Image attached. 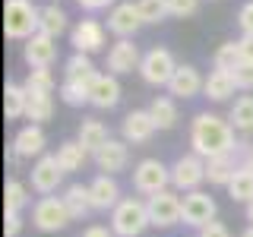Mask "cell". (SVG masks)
I'll list each match as a JSON object with an SVG mask.
<instances>
[{
    "label": "cell",
    "instance_id": "cell-45",
    "mask_svg": "<svg viewBox=\"0 0 253 237\" xmlns=\"http://www.w3.org/2000/svg\"><path fill=\"white\" fill-rule=\"evenodd\" d=\"M237 152H241V164L253 171V142H241V146H237Z\"/></svg>",
    "mask_w": 253,
    "mask_h": 237
},
{
    "label": "cell",
    "instance_id": "cell-33",
    "mask_svg": "<svg viewBox=\"0 0 253 237\" xmlns=\"http://www.w3.org/2000/svg\"><path fill=\"white\" fill-rule=\"evenodd\" d=\"M38 32H44V35H51V38L63 35V32H67V13H63L57 3L42 6V26H38Z\"/></svg>",
    "mask_w": 253,
    "mask_h": 237
},
{
    "label": "cell",
    "instance_id": "cell-3",
    "mask_svg": "<svg viewBox=\"0 0 253 237\" xmlns=\"http://www.w3.org/2000/svg\"><path fill=\"white\" fill-rule=\"evenodd\" d=\"M149 225H152L149 221V205L136 196H124L121 205L111 212V231L117 237H139Z\"/></svg>",
    "mask_w": 253,
    "mask_h": 237
},
{
    "label": "cell",
    "instance_id": "cell-22",
    "mask_svg": "<svg viewBox=\"0 0 253 237\" xmlns=\"http://www.w3.org/2000/svg\"><path fill=\"white\" fill-rule=\"evenodd\" d=\"M234 89H237V82H234V76L228 73V70H212V73L206 76L203 95L209 101H228L234 95Z\"/></svg>",
    "mask_w": 253,
    "mask_h": 237
},
{
    "label": "cell",
    "instance_id": "cell-4",
    "mask_svg": "<svg viewBox=\"0 0 253 237\" xmlns=\"http://www.w3.org/2000/svg\"><path fill=\"white\" fill-rule=\"evenodd\" d=\"M73 221L70 209L63 205V196H42L35 205H32V225L44 234H57Z\"/></svg>",
    "mask_w": 253,
    "mask_h": 237
},
{
    "label": "cell",
    "instance_id": "cell-25",
    "mask_svg": "<svg viewBox=\"0 0 253 237\" xmlns=\"http://www.w3.org/2000/svg\"><path fill=\"white\" fill-rule=\"evenodd\" d=\"M89 155L92 152L79 139H67V142H60V149H57V161H60V168L67 171V174L70 171H79L85 161H89Z\"/></svg>",
    "mask_w": 253,
    "mask_h": 237
},
{
    "label": "cell",
    "instance_id": "cell-34",
    "mask_svg": "<svg viewBox=\"0 0 253 237\" xmlns=\"http://www.w3.org/2000/svg\"><path fill=\"white\" fill-rule=\"evenodd\" d=\"M29 205V190L22 180H6L3 190V212H22Z\"/></svg>",
    "mask_w": 253,
    "mask_h": 237
},
{
    "label": "cell",
    "instance_id": "cell-39",
    "mask_svg": "<svg viewBox=\"0 0 253 237\" xmlns=\"http://www.w3.org/2000/svg\"><path fill=\"white\" fill-rule=\"evenodd\" d=\"M3 234L6 237L22 234V212H3Z\"/></svg>",
    "mask_w": 253,
    "mask_h": 237
},
{
    "label": "cell",
    "instance_id": "cell-17",
    "mask_svg": "<svg viewBox=\"0 0 253 237\" xmlns=\"http://www.w3.org/2000/svg\"><path fill=\"white\" fill-rule=\"evenodd\" d=\"M203 85H206V79L200 76V70L193 63H180L168 82V92H171V98H196L203 92Z\"/></svg>",
    "mask_w": 253,
    "mask_h": 237
},
{
    "label": "cell",
    "instance_id": "cell-38",
    "mask_svg": "<svg viewBox=\"0 0 253 237\" xmlns=\"http://www.w3.org/2000/svg\"><path fill=\"white\" fill-rule=\"evenodd\" d=\"M168 6H171V16L187 19V16H196V10H200V0H168Z\"/></svg>",
    "mask_w": 253,
    "mask_h": 237
},
{
    "label": "cell",
    "instance_id": "cell-35",
    "mask_svg": "<svg viewBox=\"0 0 253 237\" xmlns=\"http://www.w3.org/2000/svg\"><path fill=\"white\" fill-rule=\"evenodd\" d=\"M212 63H215V70H228V73H234L237 67H241V51H237V41H225L215 47V54H212Z\"/></svg>",
    "mask_w": 253,
    "mask_h": 237
},
{
    "label": "cell",
    "instance_id": "cell-13",
    "mask_svg": "<svg viewBox=\"0 0 253 237\" xmlns=\"http://www.w3.org/2000/svg\"><path fill=\"white\" fill-rule=\"evenodd\" d=\"M70 44H73V51L92 57L95 51L105 47V26H101L98 19H79L76 29L70 32Z\"/></svg>",
    "mask_w": 253,
    "mask_h": 237
},
{
    "label": "cell",
    "instance_id": "cell-10",
    "mask_svg": "<svg viewBox=\"0 0 253 237\" xmlns=\"http://www.w3.org/2000/svg\"><path fill=\"white\" fill-rule=\"evenodd\" d=\"M63 174H67V171L60 168L57 155H42L35 164H32V171H29L32 190H35V193H42V196H51L54 190L63 184Z\"/></svg>",
    "mask_w": 253,
    "mask_h": 237
},
{
    "label": "cell",
    "instance_id": "cell-7",
    "mask_svg": "<svg viewBox=\"0 0 253 237\" xmlns=\"http://www.w3.org/2000/svg\"><path fill=\"white\" fill-rule=\"evenodd\" d=\"M203 180H206V158H200L196 152L180 155L171 164V187L177 193H193V190H200Z\"/></svg>",
    "mask_w": 253,
    "mask_h": 237
},
{
    "label": "cell",
    "instance_id": "cell-18",
    "mask_svg": "<svg viewBox=\"0 0 253 237\" xmlns=\"http://www.w3.org/2000/svg\"><path fill=\"white\" fill-rule=\"evenodd\" d=\"M89 193H92V205L95 212H114L121 205V184H117L111 174H98V177L89 184Z\"/></svg>",
    "mask_w": 253,
    "mask_h": 237
},
{
    "label": "cell",
    "instance_id": "cell-48",
    "mask_svg": "<svg viewBox=\"0 0 253 237\" xmlns=\"http://www.w3.org/2000/svg\"><path fill=\"white\" fill-rule=\"evenodd\" d=\"M241 237H253V225H247V228H244V234Z\"/></svg>",
    "mask_w": 253,
    "mask_h": 237
},
{
    "label": "cell",
    "instance_id": "cell-27",
    "mask_svg": "<svg viewBox=\"0 0 253 237\" xmlns=\"http://www.w3.org/2000/svg\"><path fill=\"white\" fill-rule=\"evenodd\" d=\"M98 76V70H95V63L89 54H79L73 51L63 63V79H79V82H92V79Z\"/></svg>",
    "mask_w": 253,
    "mask_h": 237
},
{
    "label": "cell",
    "instance_id": "cell-41",
    "mask_svg": "<svg viewBox=\"0 0 253 237\" xmlns=\"http://www.w3.org/2000/svg\"><path fill=\"white\" fill-rule=\"evenodd\" d=\"M237 26H241L244 35H253V0H247V3L237 10Z\"/></svg>",
    "mask_w": 253,
    "mask_h": 237
},
{
    "label": "cell",
    "instance_id": "cell-12",
    "mask_svg": "<svg viewBox=\"0 0 253 237\" xmlns=\"http://www.w3.org/2000/svg\"><path fill=\"white\" fill-rule=\"evenodd\" d=\"M142 63V54H139V44H133V38H117L108 51V73L114 76H124V73H133L139 70Z\"/></svg>",
    "mask_w": 253,
    "mask_h": 237
},
{
    "label": "cell",
    "instance_id": "cell-15",
    "mask_svg": "<svg viewBox=\"0 0 253 237\" xmlns=\"http://www.w3.org/2000/svg\"><path fill=\"white\" fill-rule=\"evenodd\" d=\"M121 79L114 73H98L92 79V89H89V105L98 108V111H108L121 101Z\"/></svg>",
    "mask_w": 253,
    "mask_h": 237
},
{
    "label": "cell",
    "instance_id": "cell-21",
    "mask_svg": "<svg viewBox=\"0 0 253 237\" xmlns=\"http://www.w3.org/2000/svg\"><path fill=\"white\" fill-rule=\"evenodd\" d=\"M241 168V152H228V155H215L206 161V180L212 187H228L231 177Z\"/></svg>",
    "mask_w": 253,
    "mask_h": 237
},
{
    "label": "cell",
    "instance_id": "cell-40",
    "mask_svg": "<svg viewBox=\"0 0 253 237\" xmlns=\"http://www.w3.org/2000/svg\"><path fill=\"white\" fill-rule=\"evenodd\" d=\"M231 76H234L237 89H244V92H250V89H253V67H250V63H241V67H237Z\"/></svg>",
    "mask_w": 253,
    "mask_h": 237
},
{
    "label": "cell",
    "instance_id": "cell-6",
    "mask_svg": "<svg viewBox=\"0 0 253 237\" xmlns=\"http://www.w3.org/2000/svg\"><path fill=\"white\" fill-rule=\"evenodd\" d=\"M168 187H171V168H165V161H158V158H142L133 168V190L136 193L155 196Z\"/></svg>",
    "mask_w": 253,
    "mask_h": 237
},
{
    "label": "cell",
    "instance_id": "cell-28",
    "mask_svg": "<svg viewBox=\"0 0 253 237\" xmlns=\"http://www.w3.org/2000/svg\"><path fill=\"white\" fill-rule=\"evenodd\" d=\"M228 123H231L237 133H253V95L234 98L231 111H228Z\"/></svg>",
    "mask_w": 253,
    "mask_h": 237
},
{
    "label": "cell",
    "instance_id": "cell-29",
    "mask_svg": "<svg viewBox=\"0 0 253 237\" xmlns=\"http://www.w3.org/2000/svg\"><path fill=\"white\" fill-rule=\"evenodd\" d=\"M149 114H152V120L158 130H171L174 123H177V105H174V98H168V95H158V98L149 105Z\"/></svg>",
    "mask_w": 253,
    "mask_h": 237
},
{
    "label": "cell",
    "instance_id": "cell-42",
    "mask_svg": "<svg viewBox=\"0 0 253 237\" xmlns=\"http://www.w3.org/2000/svg\"><path fill=\"white\" fill-rule=\"evenodd\" d=\"M196 237H231V231H228V225H221V221H209V225H203L200 231H196Z\"/></svg>",
    "mask_w": 253,
    "mask_h": 237
},
{
    "label": "cell",
    "instance_id": "cell-9",
    "mask_svg": "<svg viewBox=\"0 0 253 237\" xmlns=\"http://www.w3.org/2000/svg\"><path fill=\"white\" fill-rule=\"evenodd\" d=\"M149 221L155 228H174L180 225V205H184V196H177V190H162V193L149 196Z\"/></svg>",
    "mask_w": 253,
    "mask_h": 237
},
{
    "label": "cell",
    "instance_id": "cell-46",
    "mask_svg": "<svg viewBox=\"0 0 253 237\" xmlns=\"http://www.w3.org/2000/svg\"><path fill=\"white\" fill-rule=\"evenodd\" d=\"M83 237H117V234L111 231V228H105V225H89L83 231Z\"/></svg>",
    "mask_w": 253,
    "mask_h": 237
},
{
    "label": "cell",
    "instance_id": "cell-37",
    "mask_svg": "<svg viewBox=\"0 0 253 237\" xmlns=\"http://www.w3.org/2000/svg\"><path fill=\"white\" fill-rule=\"evenodd\" d=\"M136 3H139L142 22H149V26H158V22H165L171 16L168 0H136Z\"/></svg>",
    "mask_w": 253,
    "mask_h": 237
},
{
    "label": "cell",
    "instance_id": "cell-26",
    "mask_svg": "<svg viewBox=\"0 0 253 237\" xmlns=\"http://www.w3.org/2000/svg\"><path fill=\"white\" fill-rule=\"evenodd\" d=\"M26 105H29L26 85L6 82V89H3V114H6V120H19V117H26Z\"/></svg>",
    "mask_w": 253,
    "mask_h": 237
},
{
    "label": "cell",
    "instance_id": "cell-23",
    "mask_svg": "<svg viewBox=\"0 0 253 237\" xmlns=\"http://www.w3.org/2000/svg\"><path fill=\"white\" fill-rule=\"evenodd\" d=\"M63 205L70 209L73 221H76V218H85L89 212H95L92 193H89V187H83V184H70L67 190H63Z\"/></svg>",
    "mask_w": 253,
    "mask_h": 237
},
{
    "label": "cell",
    "instance_id": "cell-30",
    "mask_svg": "<svg viewBox=\"0 0 253 237\" xmlns=\"http://www.w3.org/2000/svg\"><path fill=\"white\" fill-rule=\"evenodd\" d=\"M228 196H231L234 202H244L247 205L253 199V171L250 168H237V174L231 177V184H228Z\"/></svg>",
    "mask_w": 253,
    "mask_h": 237
},
{
    "label": "cell",
    "instance_id": "cell-24",
    "mask_svg": "<svg viewBox=\"0 0 253 237\" xmlns=\"http://www.w3.org/2000/svg\"><path fill=\"white\" fill-rule=\"evenodd\" d=\"M76 139H79V142H83V146L95 155V152H98V149L105 146L111 136H108V126L101 123L98 117H85V120L79 123V136H76Z\"/></svg>",
    "mask_w": 253,
    "mask_h": 237
},
{
    "label": "cell",
    "instance_id": "cell-11",
    "mask_svg": "<svg viewBox=\"0 0 253 237\" xmlns=\"http://www.w3.org/2000/svg\"><path fill=\"white\" fill-rule=\"evenodd\" d=\"M142 26H146V22H142L139 3L121 0L117 6H111V13H108V32H114L117 38H133Z\"/></svg>",
    "mask_w": 253,
    "mask_h": 237
},
{
    "label": "cell",
    "instance_id": "cell-14",
    "mask_svg": "<svg viewBox=\"0 0 253 237\" xmlns=\"http://www.w3.org/2000/svg\"><path fill=\"white\" fill-rule=\"evenodd\" d=\"M92 158H95V164H98V171H105V174L114 177L117 171H124L126 164H130V142L126 139H108Z\"/></svg>",
    "mask_w": 253,
    "mask_h": 237
},
{
    "label": "cell",
    "instance_id": "cell-1",
    "mask_svg": "<svg viewBox=\"0 0 253 237\" xmlns=\"http://www.w3.org/2000/svg\"><path fill=\"white\" fill-rule=\"evenodd\" d=\"M190 146L200 158H215V155H228L237 152L241 142L234 139V126L218 114H209V111H200V114L190 120Z\"/></svg>",
    "mask_w": 253,
    "mask_h": 237
},
{
    "label": "cell",
    "instance_id": "cell-2",
    "mask_svg": "<svg viewBox=\"0 0 253 237\" xmlns=\"http://www.w3.org/2000/svg\"><path fill=\"white\" fill-rule=\"evenodd\" d=\"M42 26V10L32 0H6L3 3V35L10 41H29L38 35Z\"/></svg>",
    "mask_w": 253,
    "mask_h": 237
},
{
    "label": "cell",
    "instance_id": "cell-16",
    "mask_svg": "<svg viewBox=\"0 0 253 237\" xmlns=\"http://www.w3.org/2000/svg\"><path fill=\"white\" fill-rule=\"evenodd\" d=\"M54 57H57V38L44 35V32L32 35L29 41H26V47H22V60H26L32 70H38V67H51Z\"/></svg>",
    "mask_w": 253,
    "mask_h": 237
},
{
    "label": "cell",
    "instance_id": "cell-36",
    "mask_svg": "<svg viewBox=\"0 0 253 237\" xmlns=\"http://www.w3.org/2000/svg\"><path fill=\"white\" fill-rule=\"evenodd\" d=\"M26 85L29 92H38V95H51L54 92V73H51V67H38V70H29V76H26Z\"/></svg>",
    "mask_w": 253,
    "mask_h": 237
},
{
    "label": "cell",
    "instance_id": "cell-8",
    "mask_svg": "<svg viewBox=\"0 0 253 237\" xmlns=\"http://www.w3.org/2000/svg\"><path fill=\"white\" fill-rule=\"evenodd\" d=\"M215 212H218L215 199H212L209 193H203V190H193V193H184V205H180V225L200 231L203 225L215 221Z\"/></svg>",
    "mask_w": 253,
    "mask_h": 237
},
{
    "label": "cell",
    "instance_id": "cell-5",
    "mask_svg": "<svg viewBox=\"0 0 253 237\" xmlns=\"http://www.w3.org/2000/svg\"><path fill=\"white\" fill-rule=\"evenodd\" d=\"M180 63L174 60V54L168 51V47H149L146 54H142V63H139V76H142V82H149V85H165L168 89V82H171V76H174V70H177Z\"/></svg>",
    "mask_w": 253,
    "mask_h": 237
},
{
    "label": "cell",
    "instance_id": "cell-47",
    "mask_svg": "<svg viewBox=\"0 0 253 237\" xmlns=\"http://www.w3.org/2000/svg\"><path fill=\"white\" fill-rule=\"evenodd\" d=\"M244 215H247V221H250V225H253V199H250L247 205H244Z\"/></svg>",
    "mask_w": 253,
    "mask_h": 237
},
{
    "label": "cell",
    "instance_id": "cell-43",
    "mask_svg": "<svg viewBox=\"0 0 253 237\" xmlns=\"http://www.w3.org/2000/svg\"><path fill=\"white\" fill-rule=\"evenodd\" d=\"M237 51H241V60L253 67V35H241V38H237Z\"/></svg>",
    "mask_w": 253,
    "mask_h": 237
},
{
    "label": "cell",
    "instance_id": "cell-20",
    "mask_svg": "<svg viewBox=\"0 0 253 237\" xmlns=\"http://www.w3.org/2000/svg\"><path fill=\"white\" fill-rule=\"evenodd\" d=\"M44 146H47V136H44V130L38 123L22 126V130L16 133V139H13V152L19 158H35V161L44 155Z\"/></svg>",
    "mask_w": 253,
    "mask_h": 237
},
{
    "label": "cell",
    "instance_id": "cell-19",
    "mask_svg": "<svg viewBox=\"0 0 253 237\" xmlns=\"http://www.w3.org/2000/svg\"><path fill=\"white\" fill-rule=\"evenodd\" d=\"M124 139L130 142V146H142V142H149L155 136V120H152V114H149V108L146 111H130V114L124 117Z\"/></svg>",
    "mask_w": 253,
    "mask_h": 237
},
{
    "label": "cell",
    "instance_id": "cell-32",
    "mask_svg": "<svg viewBox=\"0 0 253 237\" xmlns=\"http://www.w3.org/2000/svg\"><path fill=\"white\" fill-rule=\"evenodd\" d=\"M89 89H92V82H79V79H63L57 92H60L63 105H70V108H83V105H89Z\"/></svg>",
    "mask_w": 253,
    "mask_h": 237
},
{
    "label": "cell",
    "instance_id": "cell-31",
    "mask_svg": "<svg viewBox=\"0 0 253 237\" xmlns=\"http://www.w3.org/2000/svg\"><path fill=\"white\" fill-rule=\"evenodd\" d=\"M26 92H29V89H26ZM51 114H54V98H51V95L29 92V105H26V117H29V120L42 126L44 120H51Z\"/></svg>",
    "mask_w": 253,
    "mask_h": 237
},
{
    "label": "cell",
    "instance_id": "cell-44",
    "mask_svg": "<svg viewBox=\"0 0 253 237\" xmlns=\"http://www.w3.org/2000/svg\"><path fill=\"white\" fill-rule=\"evenodd\" d=\"M79 10H89V13H98V10H108V6H117V0H76Z\"/></svg>",
    "mask_w": 253,
    "mask_h": 237
}]
</instances>
